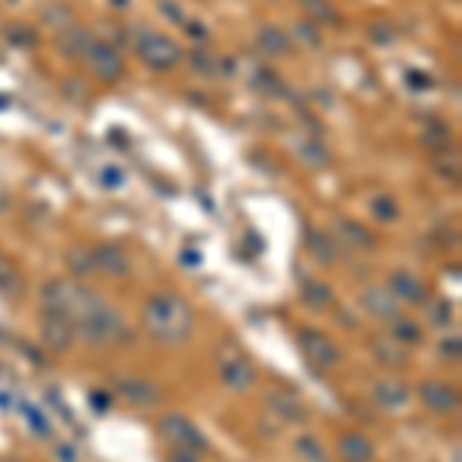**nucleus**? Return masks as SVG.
Wrapping results in <instances>:
<instances>
[{"mask_svg": "<svg viewBox=\"0 0 462 462\" xmlns=\"http://www.w3.org/2000/svg\"><path fill=\"white\" fill-rule=\"evenodd\" d=\"M394 290L404 293V299H419V284L410 277H394Z\"/></svg>", "mask_w": 462, "mask_h": 462, "instance_id": "0eeeda50", "label": "nucleus"}, {"mask_svg": "<svg viewBox=\"0 0 462 462\" xmlns=\"http://www.w3.org/2000/svg\"><path fill=\"white\" fill-rule=\"evenodd\" d=\"M376 401L382 404V407H404L407 392L397 382H382V385L376 388Z\"/></svg>", "mask_w": 462, "mask_h": 462, "instance_id": "39448f33", "label": "nucleus"}, {"mask_svg": "<svg viewBox=\"0 0 462 462\" xmlns=\"http://www.w3.org/2000/svg\"><path fill=\"white\" fill-rule=\"evenodd\" d=\"M373 456V447L364 434H345L342 438V459L345 462H370Z\"/></svg>", "mask_w": 462, "mask_h": 462, "instance_id": "7ed1b4c3", "label": "nucleus"}, {"mask_svg": "<svg viewBox=\"0 0 462 462\" xmlns=\"http://www.w3.org/2000/svg\"><path fill=\"white\" fill-rule=\"evenodd\" d=\"M173 462H198V459H194V453H191V450H185V447H179V450H176V453H173Z\"/></svg>", "mask_w": 462, "mask_h": 462, "instance_id": "6e6552de", "label": "nucleus"}, {"mask_svg": "<svg viewBox=\"0 0 462 462\" xmlns=\"http://www.w3.org/2000/svg\"><path fill=\"white\" fill-rule=\"evenodd\" d=\"M65 330V323L62 321H46V339H50V345H55V348H65V345H68V333H62Z\"/></svg>", "mask_w": 462, "mask_h": 462, "instance_id": "423d86ee", "label": "nucleus"}, {"mask_svg": "<svg viewBox=\"0 0 462 462\" xmlns=\"http://www.w3.org/2000/svg\"><path fill=\"white\" fill-rule=\"evenodd\" d=\"M305 351H308L311 360H318V364H333L336 360V348L330 345L323 336H318V333H305Z\"/></svg>", "mask_w": 462, "mask_h": 462, "instance_id": "20e7f679", "label": "nucleus"}, {"mask_svg": "<svg viewBox=\"0 0 462 462\" xmlns=\"http://www.w3.org/2000/svg\"><path fill=\"white\" fill-rule=\"evenodd\" d=\"M145 321L151 336L163 339V342H179L188 336L191 327V314L185 308L182 299H173V296H161V299H151L145 308Z\"/></svg>", "mask_w": 462, "mask_h": 462, "instance_id": "f257e3e1", "label": "nucleus"}, {"mask_svg": "<svg viewBox=\"0 0 462 462\" xmlns=\"http://www.w3.org/2000/svg\"><path fill=\"white\" fill-rule=\"evenodd\" d=\"M422 401L431 407V410H438V413H447L456 407V394L450 392L447 385H441V382H425L422 385Z\"/></svg>", "mask_w": 462, "mask_h": 462, "instance_id": "f03ea898", "label": "nucleus"}]
</instances>
